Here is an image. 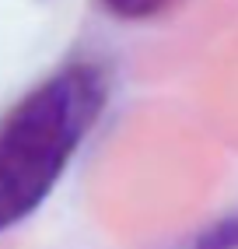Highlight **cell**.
<instances>
[{
    "mask_svg": "<svg viewBox=\"0 0 238 249\" xmlns=\"http://www.w3.org/2000/svg\"><path fill=\"white\" fill-rule=\"evenodd\" d=\"M112 18H123V21H144V18H154V14L168 11L175 0H98Z\"/></svg>",
    "mask_w": 238,
    "mask_h": 249,
    "instance_id": "obj_2",
    "label": "cell"
},
{
    "mask_svg": "<svg viewBox=\"0 0 238 249\" xmlns=\"http://www.w3.org/2000/svg\"><path fill=\"white\" fill-rule=\"evenodd\" d=\"M196 249H238V218H228L210 231H203L196 239Z\"/></svg>",
    "mask_w": 238,
    "mask_h": 249,
    "instance_id": "obj_3",
    "label": "cell"
},
{
    "mask_svg": "<svg viewBox=\"0 0 238 249\" xmlns=\"http://www.w3.org/2000/svg\"><path fill=\"white\" fill-rule=\"evenodd\" d=\"M109 102L95 63H67L0 120V235L35 214Z\"/></svg>",
    "mask_w": 238,
    "mask_h": 249,
    "instance_id": "obj_1",
    "label": "cell"
}]
</instances>
